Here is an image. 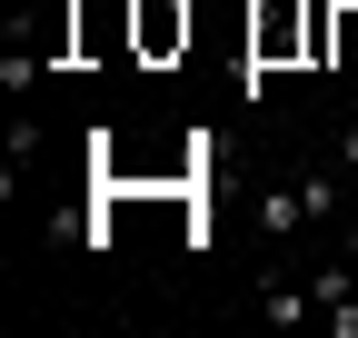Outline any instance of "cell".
I'll list each match as a JSON object with an SVG mask.
<instances>
[{
	"mask_svg": "<svg viewBox=\"0 0 358 338\" xmlns=\"http://www.w3.org/2000/svg\"><path fill=\"white\" fill-rule=\"evenodd\" d=\"M308 20H319V0H308V10L268 0V10L249 20V70H279V60H299V50H308Z\"/></svg>",
	"mask_w": 358,
	"mask_h": 338,
	"instance_id": "obj_1",
	"label": "cell"
},
{
	"mask_svg": "<svg viewBox=\"0 0 358 338\" xmlns=\"http://www.w3.org/2000/svg\"><path fill=\"white\" fill-rule=\"evenodd\" d=\"M129 50L140 60H179L189 50V0H129Z\"/></svg>",
	"mask_w": 358,
	"mask_h": 338,
	"instance_id": "obj_2",
	"label": "cell"
},
{
	"mask_svg": "<svg viewBox=\"0 0 358 338\" xmlns=\"http://www.w3.org/2000/svg\"><path fill=\"white\" fill-rule=\"evenodd\" d=\"M329 70H358V0H329Z\"/></svg>",
	"mask_w": 358,
	"mask_h": 338,
	"instance_id": "obj_3",
	"label": "cell"
},
{
	"mask_svg": "<svg viewBox=\"0 0 358 338\" xmlns=\"http://www.w3.org/2000/svg\"><path fill=\"white\" fill-rule=\"evenodd\" d=\"M259 318L268 328H299V318H319V299H308V288H259Z\"/></svg>",
	"mask_w": 358,
	"mask_h": 338,
	"instance_id": "obj_4",
	"label": "cell"
},
{
	"mask_svg": "<svg viewBox=\"0 0 358 338\" xmlns=\"http://www.w3.org/2000/svg\"><path fill=\"white\" fill-rule=\"evenodd\" d=\"M299 209H308V219H329V209H338V169H308V179H299Z\"/></svg>",
	"mask_w": 358,
	"mask_h": 338,
	"instance_id": "obj_5",
	"label": "cell"
},
{
	"mask_svg": "<svg viewBox=\"0 0 358 338\" xmlns=\"http://www.w3.org/2000/svg\"><path fill=\"white\" fill-rule=\"evenodd\" d=\"M299 219H308L299 189H268V199H259V229H299Z\"/></svg>",
	"mask_w": 358,
	"mask_h": 338,
	"instance_id": "obj_6",
	"label": "cell"
},
{
	"mask_svg": "<svg viewBox=\"0 0 358 338\" xmlns=\"http://www.w3.org/2000/svg\"><path fill=\"white\" fill-rule=\"evenodd\" d=\"M329 328H338V338H358V279H348V299L329 309Z\"/></svg>",
	"mask_w": 358,
	"mask_h": 338,
	"instance_id": "obj_7",
	"label": "cell"
},
{
	"mask_svg": "<svg viewBox=\"0 0 358 338\" xmlns=\"http://www.w3.org/2000/svg\"><path fill=\"white\" fill-rule=\"evenodd\" d=\"M338 159H348V169H358V119H348V130H338Z\"/></svg>",
	"mask_w": 358,
	"mask_h": 338,
	"instance_id": "obj_8",
	"label": "cell"
}]
</instances>
